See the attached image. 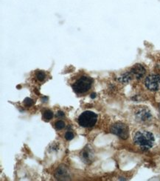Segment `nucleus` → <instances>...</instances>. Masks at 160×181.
<instances>
[{
	"label": "nucleus",
	"instance_id": "nucleus-1",
	"mask_svg": "<svg viewBox=\"0 0 160 181\" xmlns=\"http://www.w3.org/2000/svg\"><path fill=\"white\" fill-rule=\"evenodd\" d=\"M134 142L143 151H147L153 147L155 138L153 134L147 131H139L135 134Z\"/></svg>",
	"mask_w": 160,
	"mask_h": 181
},
{
	"label": "nucleus",
	"instance_id": "nucleus-2",
	"mask_svg": "<svg viewBox=\"0 0 160 181\" xmlns=\"http://www.w3.org/2000/svg\"><path fill=\"white\" fill-rule=\"evenodd\" d=\"M93 80L91 77L83 76L72 85V88L76 94H84L91 88Z\"/></svg>",
	"mask_w": 160,
	"mask_h": 181
},
{
	"label": "nucleus",
	"instance_id": "nucleus-3",
	"mask_svg": "<svg viewBox=\"0 0 160 181\" xmlns=\"http://www.w3.org/2000/svg\"><path fill=\"white\" fill-rule=\"evenodd\" d=\"M98 121V115L95 113L87 111L84 112L78 117V123L83 128H91L96 124Z\"/></svg>",
	"mask_w": 160,
	"mask_h": 181
},
{
	"label": "nucleus",
	"instance_id": "nucleus-4",
	"mask_svg": "<svg viewBox=\"0 0 160 181\" xmlns=\"http://www.w3.org/2000/svg\"><path fill=\"white\" fill-rule=\"evenodd\" d=\"M111 131L120 138L126 140L129 136L128 127L122 123H118L114 124L111 128Z\"/></svg>",
	"mask_w": 160,
	"mask_h": 181
},
{
	"label": "nucleus",
	"instance_id": "nucleus-5",
	"mask_svg": "<svg viewBox=\"0 0 160 181\" xmlns=\"http://www.w3.org/2000/svg\"><path fill=\"white\" fill-rule=\"evenodd\" d=\"M145 85L148 89L156 91L160 89V75L152 74L146 77L145 80Z\"/></svg>",
	"mask_w": 160,
	"mask_h": 181
},
{
	"label": "nucleus",
	"instance_id": "nucleus-6",
	"mask_svg": "<svg viewBox=\"0 0 160 181\" xmlns=\"http://www.w3.org/2000/svg\"><path fill=\"white\" fill-rule=\"evenodd\" d=\"M131 75L134 76L137 80L141 79L145 74V69L140 64L135 65L131 70Z\"/></svg>",
	"mask_w": 160,
	"mask_h": 181
},
{
	"label": "nucleus",
	"instance_id": "nucleus-7",
	"mask_svg": "<svg viewBox=\"0 0 160 181\" xmlns=\"http://www.w3.org/2000/svg\"><path fill=\"white\" fill-rule=\"evenodd\" d=\"M55 177L58 180H68L69 178V172L67 169V168L63 166H61L58 168V169L55 171Z\"/></svg>",
	"mask_w": 160,
	"mask_h": 181
},
{
	"label": "nucleus",
	"instance_id": "nucleus-8",
	"mask_svg": "<svg viewBox=\"0 0 160 181\" xmlns=\"http://www.w3.org/2000/svg\"><path fill=\"white\" fill-rule=\"evenodd\" d=\"M137 117L139 120L146 121L151 118V114L147 109H140L137 113Z\"/></svg>",
	"mask_w": 160,
	"mask_h": 181
},
{
	"label": "nucleus",
	"instance_id": "nucleus-9",
	"mask_svg": "<svg viewBox=\"0 0 160 181\" xmlns=\"http://www.w3.org/2000/svg\"><path fill=\"white\" fill-rule=\"evenodd\" d=\"M82 157H83V159L85 160L86 162L92 161L91 159L92 157V153L89 149L85 148V149H84L83 151L82 152Z\"/></svg>",
	"mask_w": 160,
	"mask_h": 181
},
{
	"label": "nucleus",
	"instance_id": "nucleus-10",
	"mask_svg": "<svg viewBox=\"0 0 160 181\" xmlns=\"http://www.w3.org/2000/svg\"><path fill=\"white\" fill-rule=\"evenodd\" d=\"M52 117H53V113L52 111H50V110L45 111L44 114H43V118H44V120H47V121L50 120L52 118Z\"/></svg>",
	"mask_w": 160,
	"mask_h": 181
},
{
	"label": "nucleus",
	"instance_id": "nucleus-11",
	"mask_svg": "<svg viewBox=\"0 0 160 181\" xmlns=\"http://www.w3.org/2000/svg\"><path fill=\"white\" fill-rule=\"evenodd\" d=\"M131 79V73H126L124 74L123 75L121 76L120 77V80L121 82H123V83H128Z\"/></svg>",
	"mask_w": 160,
	"mask_h": 181
},
{
	"label": "nucleus",
	"instance_id": "nucleus-12",
	"mask_svg": "<svg viewBox=\"0 0 160 181\" xmlns=\"http://www.w3.org/2000/svg\"><path fill=\"white\" fill-rule=\"evenodd\" d=\"M36 77L38 81L42 82L44 80L45 77H46V74H45L44 72H43V71H38L36 74Z\"/></svg>",
	"mask_w": 160,
	"mask_h": 181
},
{
	"label": "nucleus",
	"instance_id": "nucleus-13",
	"mask_svg": "<svg viewBox=\"0 0 160 181\" xmlns=\"http://www.w3.org/2000/svg\"><path fill=\"white\" fill-rule=\"evenodd\" d=\"M64 127H65V123H63V121L59 120L55 123V129H56L57 130H61V129H63Z\"/></svg>",
	"mask_w": 160,
	"mask_h": 181
},
{
	"label": "nucleus",
	"instance_id": "nucleus-14",
	"mask_svg": "<svg viewBox=\"0 0 160 181\" xmlns=\"http://www.w3.org/2000/svg\"><path fill=\"white\" fill-rule=\"evenodd\" d=\"M24 104L25 105V106L30 107L32 106V104H33V101H32V100H31V99L29 97L25 98L24 100Z\"/></svg>",
	"mask_w": 160,
	"mask_h": 181
},
{
	"label": "nucleus",
	"instance_id": "nucleus-15",
	"mask_svg": "<svg viewBox=\"0 0 160 181\" xmlns=\"http://www.w3.org/2000/svg\"><path fill=\"white\" fill-rule=\"evenodd\" d=\"M74 138V134L71 131H67V133L65 134V139L67 140H71Z\"/></svg>",
	"mask_w": 160,
	"mask_h": 181
},
{
	"label": "nucleus",
	"instance_id": "nucleus-16",
	"mask_svg": "<svg viewBox=\"0 0 160 181\" xmlns=\"http://www.w3.org/2000/svg\"><path fill=\"white\" fill-rule=\"evenodd\" d=\"M56 116L58 117H60V118H62V117H65V114H64V113H63V112H61V111H59V112L57 113Z\"/></svg>",
	"mask_w": 160,
	"mask_h": 181
},
{
	"label": "nucleus",
	"instance_id": "nucleus-17",
	"mask_svg": "<svg viewBox=\"0 0 160 181\" xmlns=\"http://www.w3.org/2000/svg\"><path fill=\"white\" fill-rule=\"evenodd\" d=\"M95 96H96V94H95V93H94V94H91V97H92V98H95Z\"/></svg>",
	"mask_w": 160,
	"mask_h": 181
}]
</instances>
